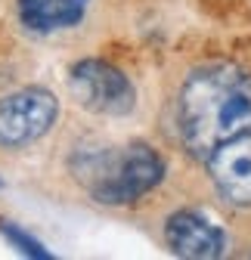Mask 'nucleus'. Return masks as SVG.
<instances>
[{"label": "nucleus", "instance_id": "obj_1", "mask_svg": "<svg viewBox=\"0 0 251 260\" xmlns=\"http://www.w3.org/2000/svg\"><path fill=\"white\" fill-rule=\"evenodd\" d=\"M180 137L196 158L251 130V75L239 65H208L180 90Z\"/></svg>", "mask_w": 251, "mask_h": 260}, {"label": "nucleus", "instance_id": "obj_3", "mask_svg": "<svg viewBox=\"0 0 251 260\" xmlns=\"http://www.w3.org/2000/svg\"><path fill=\"white\" fill-rule=\"evenodd\" d=\"M69 90L78 100V106H84L87 112L97 115H109V118H121L131 115L137 106V90L128 81L121 69L109 65L106 59H81L72 65L69 75Z\"/></svg>", "mask_w": 251, "mask_h": 260}, {"label": "nucleus", "instance_id": "obj_8", "mask_svg": "<svg viewBox=\"0 0 251 260\" xmlns=\"http://www.w3.org/2000/svg\"><path fill=\"white\" fill-rule=\"evenodd\" d=\"M0 236H4L19 254H25V257H35V260H50L53 254L35 239V236H28L25 230H19L16 223H7V220H0Z\"/></svg>", "mask_w": 251, "mask_h": 260}, {"label": "nucleus", "instance_id": "obj_4", "mask_svg": "<svg viewBox=\"0 0 251 260\" xmlns=\"http://www.w3.org/2000/svg\"><path fill=\"white\" fill-rule=\"evenodd\" d=\"M59 100L44 87H25L0 100V149H19L41 140L56 124Z\"/></svg>", "mask_w": 251, "mask_h": 260}, {"label": "nucleus", "instance_id": "obj_7", "mask_svg": "<svg viewBox=\"0 0 251 260\" xmlns=\"http://www.w3.org/2000/svg\"><path fill=\"white\" fill-rule=\"evenodd\" d=\"M90 0H16L19 22L35 35L66 31L84 19Z\"/></svg>", "mask_w": 251, "mask_h": 260}, {"label": "nucleus", "instance_id": "obj_9", "mask_svg": "<svg viewBox=\"0 0 251 260\" xmlns=\"http://www.w3.org/2000/svg\"><path fill=\"white\" fill-rule=\"evenodd\" d=\"M0 189H4V180H0Z\"/></svg>", "mask_w": 251, "mask_h": 260}, {"label": "nucleus", "instance_id": "obj_2", "mask_svg": "<svg viewBox=\"0 0 251 260\" xmlns=\"http://www.w3.org/2000/svg\"><path fill=\"white\" fill-rule=\"evenodd\" d=\"M75 180L100 205H134L165 180V158L149 143L124 149H78L72 155Z\"/></svg>", "mask_w": 251, "mask_h": 260}, {"label": "nucleus", "instance_id": "obj_5", "mask_svg": "<svg viewBox=\"0 0 251 260\" xmlns=\"http://www.w3.org/2000/svg\"><path fill=\"white\" fill-rule=\"evenodd\" d=\"M214 189L236 208H251V130L221 143L208 158Z\"/></svg>", "mask_w": 251, "mask_h": 260}, {"label": "nucleus", "instance_id": "obj_6", "mask_svg": "<svg viewBox=\"0 0 251 260\" xmlns=\"http://www.w3.org/2000/svg\"><path fill=\"white\" fill-rule=\"evenodd\" d=\"M165 242L177 257H186V260H214L227 248L224 233L196 211L171 214L165 223Z\"/></svg>", "mask_w": 251, "mask_h": 260}]
</instances>
